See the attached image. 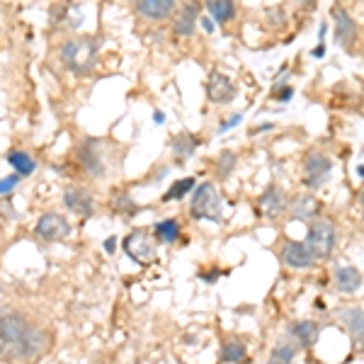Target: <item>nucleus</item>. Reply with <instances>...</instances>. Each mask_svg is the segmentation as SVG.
<instances>
[{
	"label": "nucleus",
	"mask_w": 364,
	"mask_h": 364,
	"mask_svg": "<svg viewBox=\"0 0 364 364\" xmlns=\"http://www.w3.org/2000/svg\"><path fill=\"white\" fill-rule=\"evenodd\" d=\"M49 337L29 323L22 314L0 316V357L27 362L46 350Z\"/></svg>",
	"instance_id": "nucleus-1"
},
{
	"label": "nucleus",
	"mask_w": 364,
	"mask_h": 364,
	"mask_svg": "<svg viewBox=\"0 0 364 364\" xmlns=\"http://www.w3.org/2000/svg\"><path fill=\"white\" fill-rule=\"evenodd\" d=\"M97 39L95 36H76L61 46V61L73 73H88L97 61Z\"/></svg>",
	"instance_id": "nucleus-2"
},
{
	"label": "nucleus",
	"mask_w": 364,
	"mask_h": 364,
	"mask_svg": "<svg viewBox=\"0 0 364 364\" xmlns=\"http://www.w3.org/2000/svg\"><path fill=\"white\" fill-rule=\"evenodd\" d=\"M335 236H337V231H335V224L330 219L311 221L309 234H306V245H309L311 255H314L316 260L328 257L335 248Z\"/></svg>",
	"instance_id": "nucleus-3"
},
{
	"label": "nucleus",
	"mask_w": 364,
	"mask_h": 364,
	"mask_svg": "<svg viewBox=\"0 0 364 364\" xmlns=\"http://www.w3.org/2000/svg\"><path fill=\"white\" fill-rule=\"evenodd\" d=\"M189 214L194 219H207V221H221V197L216 192L212 182H202L194 187L192 202H189Z\"/></svg>",
	"instance_id": "nucleus-4"
},
{
	"label": "nucleus",
	"mask_w": 364,
	"mask_h": 364,
	"mask_svg": "<svg viewBox=\"0 0 364 364\" xmlns=\"http://www.w3.org/2000/svg\"><path fill=\"white\" fill-rule=\"evenodd\" d=\"M124 250L131 260H136L139 265H149V262L156 260L158 255V238L146 229H136L131 231L124 238Z\"/></svg>",
	"instance_id": "nucleus-5"
},
{
	"label": "nucleus",
	"mask_w": 364,
	"mask_h": 364,
	"mask_svg": "<svg viewBox=\"0 0 364 364\" xmlns=\"http://www.w3.org/2000/svg\"><path fill=\"white\" fill-rule=\"evenodd\" d=\"M330 170H333V161H330V156H325L323 151L306 153V161H304V184L306 187L318 189L321 184L328 180Z\"/></svg>",
	"instance_id": "nucleus-6"
},
{
	"label": "nucleus",
	"mask_w": 364,
	"mask_h": 364,
	"mask_svg": "<svg viewBox=\"0 0 364 364\" xmlns=\"http://www.w3.org/2000/svg\"><path fill=\"white\" fill-rule=\"evenodd\" d=\"M238 95V88H236L234 78L226 76V73H209V81H207V97L209 102L214 105H229L234 102V97Z\"/></svg>",
	"instance_id": "nucleus-7"
},
{
	"label": "nucleus",
	"mask_w": 364,
	"mask_h": 364,
	"mask_svg": "<svg viewBox=\"0 0 364 364\" xmlns=\"http://www.w3.org/2000/svg\"><path fill=\"white\" fill-rule=\"evenodd\" d=\"M282 260L287 262L289 267H294V270H309V267H314L316 257L311 255L309 245H306L304 241H284Z\"/></svg>",
	"instance_id": "nucleus-8"
},
{
	"label": "nucleus",
	"mask_w": 364,
	"mask_h": 364,
	"mask_svg": "<svg viewBox=\"0 0 364 364\" xmlns=\"http://www.w3.org/2000/svg\"><path fill=\"white\" fill-rule=\"evenodd\" d=\"M36 234H39L44 241H61L71 234V224L66 221V216L49 212L36 221Z\"/></svg>",
	"instance_id": "nucleus-9"
},
{
	"label": "nucleus",
	"mask_w": 364,
	"mask_h": 364,
	"mask_svg": "<svg viewBox=\"0 0 364 364\" xmlns=\"http://www.w3.org/2000/svg\"><path fill=\"white\" fill-rule=\"evenodd\" d=\"M63 202H66V207L71 209L73 214L81 216V219H88V216L95 214L93 194L83 187H68L66 194H63Z\"/></svg>",
	"instance_id": "nucleus-10"
},
{
	"label": "nucleus",
	"mask_w": 364,
	"mask_h": 364,
	"mask_svg": "<svg viewBox=\"0 0 364 364\" xmlns=\"http://www.w3.org/2000/svg\"><path fill=\"white\" fill-rule=\"evenodd\" d=\"M333 18H335V41L340 46H345V49H350L352 41L357 39V22L342 8L333 10Z\"/></svg>",
	"instance_id": "nucleus-11"
},
{
	"label": "nucleus",
	"mask_w": 364,
	"mask_h": 364,
	"mask_svg": "<svg viewBox=\"0 0 364 364\" xmlns=\"http://www.w3.org/2000/svg\"><path fill=\"white\" fill-rule=\"evenodd\" d=\"M257 204H260V212L265 214L267 219H279V216L284 214V209H287V197H284V192L277 184H270V187L262 192Z\"/></svg>",
	"instance_id": "nucleus-12"
},
{
	"label": "nucleus",
	"mask_w": 364,
	"mask_h": 364,
	"mask_svg": "<svg viewBox=\"0 0 364 364\" xmlns=\"http://www.w3.org/2000/svg\"><path fill=\"white\" fill-rule=\"evenodd\" d=\"M197 22H199L197 5H182V8L175 13V20H173V32L180 36H192Z\"/></svg>",
	"instance_id": "nucleus-13"
},
{
	"label": "nucleus",
	"mask_w": 364,
	"mask_h": 364,
	"mask_svg": "<svg viewBox=\"0 0 364 364\" xmlns=\"http://www.w3.org/2000/svg\"><path fill=\"white\" fill-rule=\"evenodd\" d=\"M337 318H340V323L347 328L352 340L364 342V309H357V306L342 309L340 314H337Z\"/></svg>",
	"instance_id": "nucleus-14"
},
{
	"label": "nucleus",
	"mask_w": 364,
	"mask_h": 364,
	"mask_svg": "<svg viewBox=\"0 0 364 364\" xmlns=\"http://www.w3.org/2000/svg\"><path fill=\"white\" fill-rule=\"evenodd\" d=\"M136 13L144 15L146 20H166L175 13V3L173 0H139Z\"/></svg>",
	"instance_id": "nucleus-15"
},
{
	"label": "nucleus",
	"mask_w": 364,
	"mask_h": 364,
	"mask_svg": "<svg viewBox=\"0 0 364 364\" xmlns=\"http://www.w3.org/2000/svg\"><path fill=\"white\" fill-rule=\"evenodd\" d=\"M318 209H321V204L316 202L311 194H299V197H294L292 204H289V212H292L294 219H299V221H311V219L316 221Z\"/></svg>",
	"instance_id": "nucleus-16"
},
{
	"label": "nucleus",
	"mask_w": 364,
	"mask_h": 364,
	"mask_svg": "<svg viewBox=\"0 0 364 364\" xmlns=\"http://www.w3.org/2000/svg\"><path fill=\"white\" fill-rule=\"evenodd\" d=\"M335 284L340 292L345 294H355L357 289L362 287V272L352 265H342L335 270Z\"/></svg>",
	"instance_id": "nucleus-17"
},
{
	"label": "nucleus",
	"mask_w": 364,
	"mask_h": 364,
	"mask_svg": "<svg viewBox=\"0 0 364 364\" xmlns=\"http://www.w3.org/2000/svg\"><path fill=\"white\" fill-rule=\"evenodd\" d=\"M289 333L297 337L304 347H311L318 342L321 337V325L316 321H297V323L289 325Z\"/></svg>",
	"instance_id": "nucleus-18"
},
{
	"label": "nucleus",
	"mask_w": 364,
	"mask_h": 364,
	"mask_svg": "<svg viewBox=\"0 0 364 364\" xmlns=\"http://www.w3.org/2000/svg\"><path fill=\"white\" fill-rule=\"evenodd\" d=\"M245 357H248V347L243 345V340H238V337H229L224 342V347H221V360L226 364H241L245 362Z\"/></svg>",
	"instance_id": "nucleus-19"
},
{
	"label": "nucleus",
	"mask_w": 364,
	"mask_h": 364,
	"mask_svg": "<svg viewBox=\"0 0 364 364\" xmlns=\"http://www.w3.org/2000/svg\"><path fill=\"white\" fill-rule=\"evenodd\" d=\"M81 161L93 175H102L105 173V166H102V158L97 153V141H88L86 146L81 149Z\"/></svg>",
	"instance_id": "nucleus-20"
},
{
	"label": "nucleus",
	"mask_w": 364,
	"mask_h": 364,
	"mask_svg": "<svg viewBox=\"0 0 364 364\" xmlns=\"http://www.w3.org/2000/svg\"><path fill=\"white\" fill-rule=\"evenodd\" d=\"M199 146V139L192 134H180L173 139V153L177 156V161H184L194 153V149Z\"/></svg>",
	"instance_id": "nucleus-21"
},
{
	"label": "nucleus",
	"mask_w": 364,
	"mask_h": 364,
	"mask_svg": "<svg viewBox=\"0 0 364 364\" xmlns=\"http://www.w3.org/2000/svg\"><path fill=\"white\" fill-rule=\"evenodd\" d=\"M153 236L161 243H175L180 238V224H177L175 219L161 221V224H156V229H153Z\"/></svg>",
	"instance_id": "nucleus-22"
},
{
	"label": "nucleus",
	"mask_w": 364,
	"mask_h": 364,
	"mask_svg": "<svg viewBox=\"0 0 364 364\" xmlns=\"http://www.w3.org/2000/svg\"><path fill=\"white\" fill-rule=\"evenodd\" d=\"M207 10L212 15L214 22H229L236 15V5L229 3V0H214V3H207Z\"/></svg>",
	"instance_id": "nucleus-23"
},
{
	"label": "nucleus",
	"mask_w": 364,
	"mask_h": 364,
	"mask_svg": "<svg viewBox=\"0 0 364 364\" xmlns=\"http://www.w3.org/2000/svg\"><path fill=\"white\" fill-rule=\"evenodd\" d=\"M8 163L15 168V173H18V175H29V173H34V168H36L34 158L27 156L25 151H13L8 156Z\"/></svg>",
	"instance_id": "nucleus-24"
},
{
	"label": "nucleus",
	"mask_w": 364,
	"mask_h": 364,
	"mask_svg": "<svg viewBox=\"0 0 364 364\" xmlns=\"http://www.w3.org/2000/svg\"><path fill=\"white\" fill-rule=\"evenodd\" d=\"M194 184H197V182H194V177H182V180H177V182L170 184V189H168L163 199H166V202H170V199H173V202H177V199L187 197L189 189H194Z\"/></svg>",
	"instance_id": "nucleus-25"
},
{
	"label": "nucleus",
	"mask_w": 364,
	"mask_h": 364,
	"mask_svg": "<svg viewBox=\"0 0 364 364\" xmlns=\"http://www.w3.org/2000/svg\"><path fill=\"white\" fill-rule=\"evenodd\" d=\"M294 355H297L294 345H289V342H279V345L272 350V355H270V360H267V364H292Z\"/></svg>",
	"instance_id": "nucleus-26"
},
{
	"label": "nucleus",
	"mask_w": 364,
	"mask_h": 364,
	"mask_svg": "<svg viewBox=\"0 0 364 364\" xmlns=\"http://www.w3.org/2000/svg\"><path fill=\"white\" fill-rule=\"evenodd\" d=\"M236 166V153L234 151H224L219 156V161H216V170H219V175H229L231 170H234Z\"/></svg>",
	"instance_id": "nucleus-27"
},
{
	"label": "nucleus",
	"mask_w": 364,
	"mask_h": 364,
	"mask_svg": "<svg viewBox=\"0 0 364 364\" xmlns=\"http://www.w3.org/2000/svg\"><path fill=\"white\" fill-rule=\"evenodd\" d=\"M18 182H20V175H10V177H5V180H0V194H5L13 187H18Z\"/></svg>",
	"instance_id": "nucleus-28"
},
{
	"label": "nucleus",
	"mask_w": 364,
	"mask_h": 364,
	"mask_svg": "<svg viewBox=\"0 0 364 364\" xmlns=\"http://www.w3.org/2000/svg\"><path fill=\"white\" fill-rule=\"evenodd\" d=\"M241 121V114H234V117H231V121H226L224 126H221V131H226V129H231V126H236Z\"/></svg>",
	"instance_id": "nucleus-29"
},
{
	"label": "nucleus",
	"mask_w": 364,
	"mask_h": 364,
	"mask_svg": "<svg viewBox=\"0 0 364 364\" xmlns=\"http://www.w3.org/2000/svg\"><path fill=\"white\" fill-rule=\"evenodd\" d=\"M114 248H117V238L112 236V238L105 241V250H107V252H114Z\"/></svg>",
	"instance_id": "nucleus-30"
},
{
	"label": "nucleus",
	"mask_w": 364,
	"mask_h": 364,
	"mask_svg": "<svg viewBox=\"0 0 364 364\" xmlns=\"http://www.w3.org/2000/svg\"><path fill=\"white\" fill-rule=\"evenodd\" d=\"M202 25H204V29H207L209 34H212V32H214V20H212V18H204Z\"/></svg>",
	"instance_id": "nucleus-31"
},
{
	"label": "nucleus",
	"mask_w": 364,
	"mask_h": 364,
	"mask_svg": "<svg viewBox=\"0 0 364 364\" xmlns=\"http://www.w3.org/2000/svg\"><path fill=\"white\" fill-rule=\"evenodd\" d=\"M360 175L364 177V166H360Z\"/></svg>",
	"instance_id": "nucleus-32"
},
{
	"label": "nucleus",
	"mask_w": 364,
	"mask_h": 364,
	"mask_svg": "<svg viewBox=\"0 0 364 364\" xmlns=\"http://www.w3.org/2000/svg\"><path fill=\"white\" fill-rule=\"evenodd\" d=\"M362 209H364V192H362Z\"/></svg>",
	"instance_id": "nucleus-33"
}]
</instances>
